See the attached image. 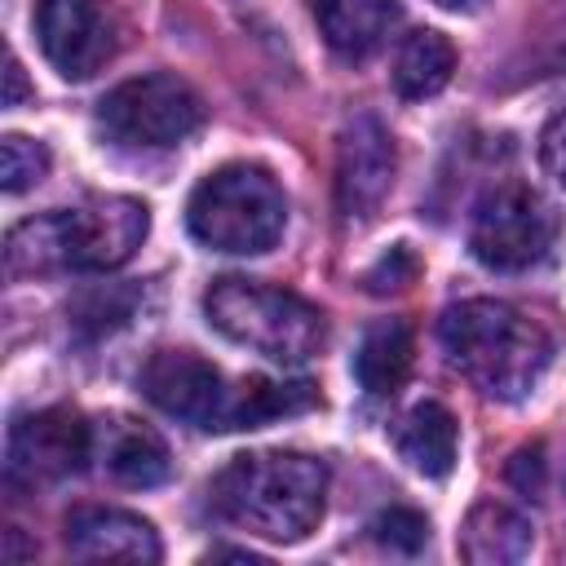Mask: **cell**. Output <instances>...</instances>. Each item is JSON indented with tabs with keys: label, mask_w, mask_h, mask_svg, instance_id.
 <instances>
[{
	"label": "cell",
	"mask_w": 566,
	"mask_h": 566,
	"mask_svg": "<svg viewBox=\"0 0 566 566\" xmlns=\"http://www.w3.org/2000/svg\"><path fill=\"white\" fill-rule=\"evenodd\" d=\"M371 535H376V544H385L389 553H420V548H424V539H429V522H424L416 509L394 504V509L376 513Z\"/></svg>",
	"instance_id": "cell-21"
},
{
	"label": "cell",
	"mask_w": 566,
	"mask_h": 566,
	"mask_svg": "<svg viewBox=\"0 0 566 566\" xmlns=\"http://www.w3.org/2000/svg\"><path fill=\"white\" fill-rule=\"evenodd\" d=\"M398 172L394 137L376 115H354L336 146V203L345 217H371Z\"/></svg>",
	"instance_id": "cell-11"
},
{
	"label": "cell",
	"mask_w": 566,
	"mask_h": 566,
	"mask_svg": "<svg viewBox=\"0 0 566 566\" xmlns=\"http://www.w3.org/2000/svg\"><path fill=\"white\" fill-rule=\"evenodd\" d=\"M4 80H9V88H4V106H18V102H22V93H27V84H22V66H18V57H9V71H4Z\"/></svg>",
	"instance_id": "cell-23"
},
{
	"label": "cell",
	"mask_w": 566,
	"mask_h": 566,
	"mask_svg": "<svg viewBox=\"0 0 566 566\" xmlns=\"http://www.w3.org/2000/svg\"><path fill=\"white\" fill-rule=\"evenodd\" d=\"M411 327L402 318H380L363 332V345L354 354V376L371 398H394L411 376Z\"/></svg>",
	"instance_id": "cell-16"
},
{
	"label": "cell",
	"mask_w": 566,
	"mask_h": 566,
	"mask_svg": "<svg viewBox=\"0 0 566 566\" xmlns=\"http://www.w3.org/2000/svg\"><path fill=\"white\" fill-rule=\"evenodd\" d=\"M93 460L124 486H159L172 473L168 442L133 416H111L93 429Z\"/></svg>",
	"instance_id": "cell-13"
},
{
	"label": "cell",
	"mask_w": 566,
	"mask_h": 566,
	"mask_svg": "<svg viewBox=\"0 0 566 566\" xmlns=\"http://www.w3.org/2000/svg\"><path fill=\"white\" fill-rule=\"evenodd\" d=\"M44 172H49V150L40 142H31L22 133L0 137V186H4V195L31 190Z\"/></svg>",
	"instance_id": "cell-20"
},
{
	"label": "cell",
	"mask_w": 566,
	"mask_h": 566,
	"mask_svg": "<svg viewBox=\"0 0 566 566\" xmlns=\"http://www.w3.org/2000/svg\"><path fill=\"white\" fill-rule=\"evenodd\" d=\"M208 504L221 522L274 539L301 544L327 509V464L301 451H252L234 455L212 482Z\"/></svg>",
	"instance_id": "cell-1"
},
{
	"label": "cell",
	"mask_w": 566,
	"mask_h": 566,
	"mask_svg": "<svg viewBox=\"0 0 566 566\" xmlns=\"http://www.w3.org/2000/svg\"><path fill=\"white\" fill-rule=\"evenodd\" d=\"M557 234H562V221L553 203L539 190L509 181L478 203L469 226V252L478 256V265L495 274H522L553 256Z\"/></svg>",
	"instance_id": "cell-7"
},
{
	"label": "cell",
	"mask_w": 566,
	"mask_h": 566,
	"mask_svg": "<svg viewBox=\"0 0 566 566\" xmlns=\"http://www.w3.org/2000/svg\"><path fill=\"white\" fill-rule=\"evenodd\" d=\"M539 164L566 190V106L553 111L548 124H544V133H539Z\"/></svg>",
	"instance_id": "cell-22"
},
{
	"label": "cell",
	"mask_w": 566,
	"mask_h": 566,
	"mask_svg": "<svg viewBox=\"0 0 566 566\" xmlns=\"http://www.w3.org/2000/svg\"><path fill=\"white\" fill-rule=\"evenodd\" d=\"M203 124L199 93L177 75H137L115 84L97 102V128L111 146L124 150H168L181 146Z\"/></svg>",
	"instance_id": "cell-6"
},
{
	"label": "cell",
	"mask_w": 566,
	"mask_h": 566,
	"mask_svg": "<svg viewBox=\"0 0 566 566\" xmlns=\"http://www.w3.org/2000/svg\"><path fill=\"white\" fill-rule=\"evenodd\" d=\"M142 394L172 420H186L195 429H221L226 416V380L221 371L199 358L195 349H159L146 358L142 376H137Z\"/></svg>",
	"instance_id": "cell-9"
},
{
	"label": "cell",
	"mask_w": 566,
	"mask_h": 566,
	"mask_svg": "<svg viewBox=\"0 0 566 566\" xmlns=\"http://www.w3.org/2000/svg\"><path fill=\"white\" fill-rule=\"evenodd\" d=\"M35 40L62 80H88L111 57V22L97 0H35Z\"/></svg>",
	"instance_id": "cell-10"
},
{
	"label": "cell",
	"mask_w": 566,
	"mask_h": 566,
	"mask_svg": "<svg viewBox=\"0 0 566 566\" xmlns=\"http://www.w3.org/2000/svg\"><path fill=\"white\" fill-rule=\"evenodd\" d=\"M310 13L327 49L358 62L385 44L398 18V0H310Z\"/></svg>",
	"instance_id": "cell-14"
},
{
	"label": "cell",
	"mask_w": 566,
	"mask_h": 566,
	"mask_svg": "<svg viewBox=\"0 0 566 566\" xmlns=\"http://www.w3.org/2000/svg\"><path fill=\"white\" fill-rule=\"evenodd\" d=\"M455 416L442 407V402H416L398 429H394V447L398 455L424 473V478H447L451 464H455Z\"/></svg>",
	"instance_id": "cell-17"
},
{
	"label": "cell",
	"mask_w": 566,
	"mask_h": 566,
	"mask_svg": "<svg viewBox=\"0 0 566 566\" xmlns=\"http://www.w3.org/2000/svg\"><path fill=\"white\" fill-rule=\"evenodd\" d=\"M150 230V212L128 195H93L75 208L31 217L9 230L4 261L9 274L40 270H115L124 265Z\"/></svg>",
	"instance_id": "cell-3"
},
{
	"label": "cell",
	"mask_w": 566,
	"mask_h": 566,
	"mask_svg": "<svg viewBox=\"0 0 566 566\" xmlns=\"http://www.w3.org/2000/svg\"><path fill=\"white\" fill-rule=\"evenodd\" d=\"M66 553L80 562H137L164 557L155 526L128 509H75L66 517Z\"/></svg>",
	"instance_id": "cell-12"
},
{
	"label": "cell",
	"mask_w": 566,
	"mask_h": 566,
	"mask_svg": "<svg viewBox=\"0 0 566 566\" xmlns=\"http://www.w3.org/2000/svg\"><path fill=\"white\" fill-rule=\"evenodd\" d=\"M438 340H442L447 363L478 394L495 402L526 398L553 363L548 332L531 314L513 310L509 301H491V296H473V301L442 310Z\"/></svg>",
	"instance_id": "cell-2"
},
{
	"label": "cell",
	"mask_w": 566,
	"mask_h": 566,
	"mask_svg": "<svg viewBox=\"0 0 566 566\" xmlns=\"http://www.w3.org/2000/svg\"><path fill=\"white\" fill-rule=\"evenodd\" d=\"M531 544H535L531 517H522L517 509L495 504V500L473 504V513L464 517V531H460V553H464V562H478V566L522 562L531 553Z\"/></svg>",
	"instance_id": "cell-15"
},
{
	"label": "cell",
	"mask_w": 566,
	"mask_h": 566,
	"mask_svg": "<svg viewBox=\"0 0 566 566\" xmlns=\"http://www.w3.org/2000/svg\"><path fill=\"white\" fill-rule=\"evenodd\" d=\"M203 314L208 323L270 358V363H310L323 345H327V318L318 305H310L305 296L287 292V287H274V283H261V279H217L203 296Z\"/></svg>",
	"instance_id": "cell-4"
},
{
	"label": "cell",
	"mask_w": 566,
	"mask_h": 566,
	"mask_svg": "<svg viewBox=\"0 0 566 566\" xmlns=\"http://www.w3.org/2000/svg\"><path fill=\"white\" fill-rule=\"evenodd\" d=\"M438 9H447V13H478L486 0H433Z\"/></svg>",
	"instance_id": "cell-24"
},
{
	"label": "cell",
	"mask_w": 566,
	"mask_h": 566,
	"mask_svg": "<svg viewBox=\"0 0 566 566\" xmlns=\"http://www.w3.org/2000/svg\"><path fill=\"white\" fill-rule=\"evenodd\" d=\"M88 460H93V424L75 407H44L9 424V442H4L9 482L49 486L84 473Z\"/></svg>",
	"instance_id": "cell-8"
},
{
	"label": "cell",
	"mask_w": 566,
	"mask_h": 566,
	"mask_svg": "<svg viewBox=\"0 0 566 566\" xmlns=\"http://www.w3.org/2000/svg\"><path fill=\"white\" fill-rule=\"evenodd\" d=\"M318 402V389L310 380H274V376H248L226 398L221 429H261L279 416H301Z\"/></svg>",
	"instance_id": "cell-18"
},
{
	"label": "cell",
	"mask_w": 566,
	"mask_h": 566,
	"mask_svg": "<svg viewBox=\"0 0 566 566\" xmlns=\"http://www.w3.org/2000/svg\"><path fill=\"white\" fill-rule=\"evenodd\" d=\"M186 221L199 243L234 256H256L283 239L287 195L261 164H226L195 186Z\"/></svg>",
	"instance_id": "cell-5"
},
{
	"label": "cell",
	"mask_w": 566,
	"mask_h": 566,
	"mask_svg": "<svg viewBox=\"0 0 566 566\" xmlns=\"http://www.w3.org/2000/svg\"><path fill=\"white\" fill-rule=\"evenodd\" d=\"M455 75V49L442 31H411L394 57V88L411 102L442 93Z\"/></svg>",
	"instance_id": "cell-19"
}]
</instances>
